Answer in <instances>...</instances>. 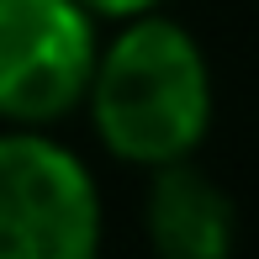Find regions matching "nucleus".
<instances>
[{
  "mask_svg": "<svg viewBox=\"0 0 259 259\" xmlns=\"http://www.w3.org/2000/svg\"><path fill=\"white\" fill-rule=\"evenodd\" d=\"M90 122L122 164L159 169L191 159L211 127V69L180 21L133 16L96 53L90 69Z\"/></svg>",
  "mask_w": 259,
  "mask_h": 259,
  "instance_id": "obj_1",
  "label": "nucleus"
},
{
  "mask_svg": "<svg viewBox=\"0 0 259 259\" xmlns=\"http://www.w3.org/2000/svg\"><path fill=\"white\" fill-rule=\"evenodd\" d=\"M101 191L85 159L42 127L0 133V259H90Z\"/></svg>",
  "mask_w": 259,
  "mask_h": 259,
  "instance_id": "obj_2",
  "label": "nucleus"
},
{
  "mask_svg": "<svg viewBox=\"0 0 259 259\" xmlns=\"http://www.w3.org/2000/svg\"><path fill=\"white\" fill-rule=\"evenodd\" d=\"M96 16L79 0H0V122L48 127L90 90Z\"/></svg>",
  "mask_w": 259,
  "mask_h": 259,
  "instance_id": "obj_3",
  "label": "nucleus"
},
{
  "mask_svg": "<svg viewBox=\"0 0 259 259\" xmlns=\"http://www.w3.org/2000/svg\"><path fill=\"white\" fill-rule=\"evenodd\" d=\"M148 175L154 180L143 196V228L164 259H222L233 249L238 211L206 169H196L191 159H175Z\"/></svg>",
  "mask_w": 259,
  "mask_h": 259,
  "instance_id": "obj_4",
  "label": "nucleus"
},
{
  "mask_svg": "<svg viewBox=\"0 0 259 259\" xmlns=\"http://www.w3.org/2000/svg\"><path fill=\"white\" fill-rule=\"evenodd\" d=\"M96 21H133V16H148L159 11V0H79Z\"/></svg>",
  "mask_w": 259,
  "mask_h": 259,
  "instance_id": "obj_5",
  "label": "nucleus"
}]
</instances>
